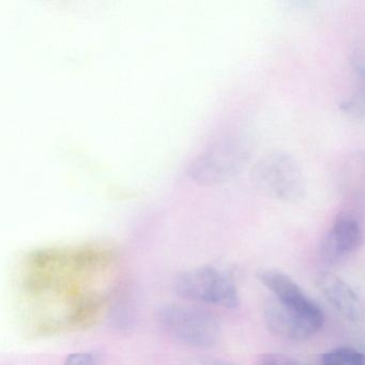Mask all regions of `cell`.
Here are the masks:
<instances>
[{"instance_id": "obj_4", "label": "cell", "mask_w": 365, "mask_h": 365, "mask_svg": "<svg viewBox=\"0 0 365 365\" xmlns=\"http://www.w3.org/2000/svg\"><path fill=\"white\" fill-rule=\"evenodd\" d=\"M175 292L180 298L200 304L235 309L240 303L232 275L213 266L181 273L175 282Z\"/></svg>"}, {"instance_id": "obj_12", "label": "cell", "mask_w": 365, "mask_h": 365, "mask_svg": "<svg viewBox=\"0 0 365 365\" xmlns=\"http://www.w3.org/2000/svg\"><path fill=\"white\" fill-rule=\"evenodd\" d=\"M257 365H298L289 356L279 354H264L258 361Z\"/></svg>"}, {"instance_id": "obj_7", "label": "cell", "mask_w": 365, "mask_h": 365, "mask_svg": "<svg viewBox=\"0 0 365 365\" xmlns=\"http://www.w3.org/2000/svg\"><path fill=\"white\" fill-rule=\"evenodd\" d=\"M259 281L270 290L277 300L286 307L303 313L319 311V305L305 294L300 286L287 274L277 269H264L258 272Z\"/></svg>"}, {"instance_id": "obj_8", "label": "cell", "mask_w": 365, "mask_h": 365, "mask_svg": "<svg viewBox=\"0 0 365 365\" xmlns=\"http://www.w3.org/2000/svg\"><path fill=\"white\" fill-rule=\"evenodd\" d=\"M317 285L327 300L344 318L354 322L362 318L363 311L359 297L339 275L332 272L320 273Z\"/></svg>"}, {"instance_id": "obj_11", "label": "cell", "mask_w": 365, "mask_h": 365, "mask_svg": "<svg viewBox=\"0 0 365 365\" xmlns=\"http://www.w3.org/2000/svg\"><path fill=\"white\" fill-rule=\"evenodd\" d=\"M63 365H99L97 358L91 352H74L66 358Z\"/></svg>"}, {"instance_id": "obj_1", "label": "cell", "mask_w": 365, "mask_h": 365, "mask_svg": "<svg viewBox=\"0 0 365 365\" xmlns=\"http://www.w3.org/2000/svg\"><path fill=\"white\" fill-rule=\"evenodd\" d=\"M117 255L101 245L48 247L27 255L22 269L23 296L36 305L52 296L63 305L61 330L93 324L116 290Z\"/></svg>"}, {"instance_id": "obj_2", "label": "cell", "mask_w": 365, "mask_h": 365, "mask_svg": "<svg viewBox=\"0 0 365 365\" xmlns=\"http://www.w3.org/2000/svg\"><path fill=\"white\" fill-rule=\"evenodd\" d=\"M252 180L264 195L279 202H300L307 191L300 164L282 150L269 151L262 155L252 170Z\"/></svg>"}, {"instance_id": "obj_6", "label": "cell", "mask_w": 365, "mask_h": 365, "mask_svg": "<svg viewBox=\"0 0 365 365\" xmlns=\"http://www.w3.org/2000/svg\"><path fill=\"white\" fill-rule=\"evenodd\" d=\"M364 239L362 224L356 215L341 212L335 217L322 243L326 259L337 260L360 249Z\"/></svg>"}, {"instance_id": "obj_9", "label": "cell", "mask_w": 365, "mask_h": 365, "mask_svg": "<svg viewBox=\"0 0 365 365\" xmlns=\"http://www.w3.org/2000/svg\"><path fill=\"white\" fill-rule=\"evenodd\" d=\"M356 88L347 99L341 102L339 108L341 112L351 119H365V61H358L354 65Z\"/></svg>"}, {"instance_id": "obj_10", "label": "cell", "mask_w": 365, "mask_h": 365, "mask_svg": "<svg viewBox=\"0 0 365 365\" xmlns=\"http://www.w3.org/2000/svg\"><path fill=\"white\" fill-rule=\"evenodd\" d=\"M322 365H365V354L356 348L339 347L322 354Z\"/></svg>"}, {"instance_id": "obj_5", "label": "cell", "mask_w": 365, "mask_h": 365, "mask_svg": "<svg viewBox=\"0 0 365 365\" xmlns=\"http://www.w3.org/2000/svg\"><path fill=\"white\" fill-rule=\"evenodd\" d=\"M264 322L269 331L277 336L289 341H303L315 335L324 326L322 309L303 313L272 297L264 304Z\"/></svg>"}, {"instance_id": "obj_14", "label": "cell", "mask_w": 365, "mask_h": 365, "mask_svg": "<svg viewBox=\"0 0 365 365\" xmlns=\"http://www.w3.org/2000/svg\"><path fill=\"white\" fill-rule=\"evenodd\" d=\"M309 365H322L320 363H318V364H309Z\"/></svg>"}, {"instance_id": "obj_3", "label": "cell", "mask_w": 365, "mask_h": 365, "mask_svg": "<svg viewBox=\"0 0 365 365\" xmlns=\"http://www.w3.org/2000/svg\"><path fill=\"white\" fill-rule=\"evenodd\" d=\"M158 322L166 334L191 347H211L219 341L221 333L217 317L196 305H164L158 313Z\"/></svg>"}, {"instance_id": "obj_13", "label": "cell", "mask_w": 365, "mask_h": 365, "mask_svg": "<svg viewBox=\"0 0 365 365\" xmlns=\"http://www.w3.org/2000/svg\"><path fill=\"white\" fill-rule=\"evenodd\" d=\"M187 365H236L230 361L221 360V359L200 358L190 361Z\"/></svg>"}]
</instances>
